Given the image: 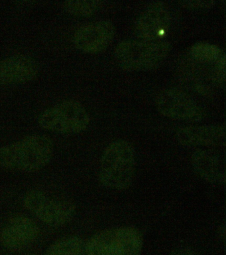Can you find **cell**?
<instances>
[{
    "label": "cell",
    "instance_id": "obj_13",
    "mask_svg": "<svg viewBox=\"0 0 226 255\" xmlns=\"http://www.w3.org/2000/svg\"><path fill=\"white\" fill-rule=\"evenodd\" d=\"M191 163L195 172L205 180L214 183L224 181V165L213 151L204 149L195 151L192 155Z\"/></svg>",
    "mask_w": 226,
    "mask_h": 255
},
{
    "label": "cell",
    "instance_id": "obj_7",
    "mask_svg": "<svg viewBox=\"0 0 226 255\" xmlns=\"http://www.w3.org/2000/svg\"><path fill=\"white\" fill-rule=\"evenodd\" d=\"M158 111L170 119L186 121H198L203 119L204 113L193 98L178 89H168L156 97Z\"/></svg>",
    "mask_w": 226,
    "mask_h": 255
},
{
    "label": "cell",
    "instance_id": "obj_18",
    "mask_svg": "<svg viewBox=\"0 0 226 255\" xmlns=\"http://www.w3.org/2000/svg\"><path fill=\"white\" fill-rule=\"evenodd\" d=\"M169 255H198V254L194 249L190 247H183L173 251Z\"/></svg>",
    "mask_w": 226,
    "mask_h": 255
},
{
    "label": "cell",
    "instance_id": "obj_9",
    "mask_svg": "<svg viewBox=\"0 0 226 255\" xmlns=\"http://www.w3.org/2000/svg\"><path fill=\"white\" fill-rule=\"evenodd\" d=\"M116 29L109 20L85 24L75 31L73 43L76 49L86 53H96L106 49L114 39Z\"/></svg>",
    "mask_w": 226,
    "mask_h": 255
},
{
    "label": "cell",
    "instance_id": "obj_1",
    "mask_svg": "<svg viewBox=\"0 0 226 255\" xmlns=\"http://www.w3.org/2000/svg\"><path fill=\"white\" fill-rule=\"evenodd\" d=\"M53 152L54 145L49 137L29 135L0 147V166L32 172L43 168L52 158Z\"/></svg>",
    "mask_w": 226,
    "mask_h": 255
},
{
    "label": "cell",
    "instance_id": "obj_14",
    "mask_svg": "<svg viewBox=\"0 0 226 255\" xmlns=\"http://www.w3.org/2000/svg\"><path fill=\"white\" fill-rule=\"evenodd\" d=\"M190 51L194 59L214 65L226 57L221 48L209 42H197L190 47Z\"/></svg>",
    "mask_w": 226,
    "mask_h": 255
},
{
    "label": "cell",
    "instance_id": "obj_2",
    "mask_svg": "<svg viewBox=\"0 0 226 255\" xmlns=\"http://www.w3.org/2000/svg\"><path fill=\"white\" fill-rule=\"evenodd\" d=\"M136 155L129 141L119 139L105 149L101 158L99 177L105 187L122 191L132 185L136 172Z\"/></svg>",
    "mask_w": 226,
    "mask_h": 255
},
{
    "label": "cell",
    "instance_id": "obj_16",
    "mask_svg": "<svg viewBox=\"0 0 226 255\" xmlns=\"http://www.w3.org/2000/svg\"><path fill=\"white\" fill-rule=\"evenodd\" d=\"M98 0H73L63 3V7L69 14L78 17H88L96 13L102 7Z\"/></svg>",
    "mask_w": 226,
    "mask_h": 255
},
{
    "label": "cell",
    "instance_id": "obj_3",
    "mask_svg": "<svg viewBox=\"0 0 226 255\" xmlns=\"http://www.w3.org/2000/svg\"><path fill=\"white\" fill-rule=\"evenodd\" d=\"M171 45L164 39H126L114 51L117 63L130 71H148L158 67L170 53Z\"/></svg>",
    "mask_w": 226,
    "mask_h": 255
},
{
    "label": "cell",
    "instance_id": "obj_15",
    "mask_svg": "<svg viewBox=\"0 0 226 255\" xmlns=\"http://www.w3.org/2000/svg\"><path fill=\"white\" fill-rule=\"evenodd\" d=\"M84 245L78 237L61 239L51 245L44 255H83Z\"/></svg>",
    "mask_w": 226,
    "mask_h": 255
},
{
    "label": "cell",
    "instance_id": "obj_12",
    "mask_svg": "<svg viewBox=\"0 0 226 255\" xmlns=\"http://www.w3.org/2000/svg\"><path fill=\"white\" fill-rule=\"evenodd\" d=\"M224 125L188 126L176 131L178 142L186 146H217L225 139Z\"/></svg>",
    "mask_w": 226,
    "mask_h": 255
},
{
    "label": "cell",
    "instance_id": "obj_11",
    "mask_svg": "<svg viewBox=\"0 0 226 255\" xmlns=\"http://www.w3.org/2000/svg\"><path fill=\"white\" fill-rule=\"evenodd\" d=\"M39 228L29 217L16 216L10 219L1 231L0 241L9 250H19L34 242L38 237Z\"/></svg>",
    "mask_w": 226,
    "mask_h": 255
},
{
    "label": "cell",
    "instance_id": "obj_17",
    "mask_svg": "<svg viewBox=\"0 0 226 255\" xmlns=\"http://www.w3.org/2000/svg\"><path fill=\"white\" fill-rule=\"evenodd\" d=\"M179 3L188 9H206L213 6L215 1L212 0H186L180 1Z\"/></svg>",
    "mask_w": 226,
    "mask_h": 255
},
{
    "label": "cell",
    "instance_id": "obj_4",
    "mask_svg": "<svg viewBox=\"0 0 226 255\" xmlns=\"http://www.w3.org/2000/svg\"><path fill=\"white\" fill-rule=\"evenodd\" d=\"M143 237L134 227L107 229L91 237L83 255H141Z\"/></svg>",
    "mask_w": 226,
    "mask_h": 255
},
{
    "label": "cell",
    "instance_id": "obj_19",
    "mask_svg": "<svg viewBox=\"0 0 226 255\" xmlns=\"http://www.w3.org/2000/svg\"><path fill=\"white\" fill-rule=\"evenodd\" d=\"M34 255V254H31V255Z\"/></svg>",
    "mask_w": 226,
    "mask_h": 255
},
{
    "label": "cell",
    "instance_id": "obj_10",
    "mask_svg": "<svg viewBox=\"0 0 226 255\" xmlns=\"http://www.w3.org/2000/svg\"><path fill=\"white\" fill-rule=\"evenodd\" d=\"M38 63L29 55H15L0 61V85L28 83L38 75Z\"/></svg>",
    "mask_w": 226,
    "mask_h": 255
},
{
    "label": "cell",
    "instance_id": "obj_8",
    "mask_svg": "<svg viewBox=\"0 0 226 255\" xmlns=\"http://www.w3.org/2000/svg\"><path fill=\"white\" fill-rule=\"evenodd\" d=\"M170 22L171 16L164 2H152L136 19L135 33L139 39H162L169 29Z\"/></svg>",
    "mask_w": 226,
    "mask_h": 255
},
{
    "label": "cell",
    "instance_id": "obj_6",
    "mask_svg": "<svg viewBox=\"0 0 226 255\" xmlns=\"http://www.w3.org/2000/svg\"><path fill=\"white\" fill-rule=\"evenodd\" d=\"M23 203L33 214L51 227H61L72 220L76 212L75 205L69 199L53 197L39 190L27 193Z\"/></svg>",
    "mask_w": 226,
    "mask_h": 255
},
{
    "label": "cell",
    "instance_id": "obj_5",
    "mask_svg": "<svg viewBox=\"0 0 226 255\" xmlns=\"http://www.w3.org/2000/svg\"><path fill=\"white\" fill-rule=\"evenodd\" d=\"M43 128L73 134L84 131L90 123L88 112L78 101L66 100L45 109L38 118Z\"/></svg>",
    "mask_w": 226,
    "mask_h": 255
}]
</instances>
